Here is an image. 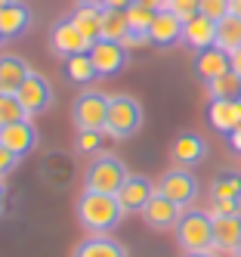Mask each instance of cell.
<instances>
[{"label": "cell", "mask_w": 241, "mask_h": 257, "mask_svg": "<svg viewBox=\"0 0 241 257\" xmlns=\"http://www.w3.org/2000/svg\"><path fill=\"white\" fill-rule=\"evenodd\" d=\"M232 13H235L238 19H241V0H232Z\"/></svg>", "instance_id": "41"}, {"label": "cell", "mask_w": 241, "mask_h": 257, "mask_svg": "<svg viewBox=\"0 0 241 257\" xmlns=\"http://www.w3.org/2000/svg\"><path fill=\"white\" fill-rule=\"evenodd\" d=\"M19 102H22L25 115L28 118H37V115H47L53 108V87L44 75H37V71H31V75L22 81V87L16 90Z\"/></svg>", "instance_id": "8"}, {"label": "cell", "mask_w": 241, "mask_h": 257, "mask_svg": "<svg viewBox=\"0 0 241 257\" xmlns=\"http://www.w3.org/2000/svg\"><path fill=\"white\" fill-rule=\"evenodd\" d=\"M170 158L176 168H198V164L207 158V140H204L201 134H192V131H185L173 140L170 146Z\"/></svg>", "instance_id": "14"}, {"label": "cell", "mask_w": 241, "mask_h": 257, "mask_svg": "<svg viewBox=\"0 0 241 257\" xmlns=\"http://www.w3.org/2000/svg\"><path fill=\"white\" fill-rule=\"evenodd\" d=\"M155 192H158V183H152L148 177H139V174H130L127 183L118 189V201H121L124 214H142Z\"/></svg>", "instance_id": "11"}, {"label": "cell", "mask_w": 241, "mask_h": 257, "mask_svg": "<svg viewBox=\"0 0 241 257\" xmlns=\"http://www.w3.org/2000/svg\"><path fill=\"white\" fill-rule=\"evenodd\" d=\"M198 13L213 19V22H219V19H226L232 13V0H198Z\"/></svg>", "instance_id": "31"}, {"label": "cell", "mask_w": 241, "mask_h": 257, "mask_svg": "<svg viewBox=\"0 0 241 257\" xmlns=\"http://www.w3.org/2000/svg\"><path fill=\"white\" fill-rule=\"evenodd\" d=\"M62 71H65V78L71 84H78V87H93L99 81V71H96V65H93V59H90V50L62 59Z\"/></svg>", "instance_id": "24"}, {"label": "cell", "mask_w": 241, "mask_h": 257, "mask_svg": "<svg viewBox=\"0 0 241 257\" xmlns=\"http://www.w3.org/2000/svg\"><path fill=\"white\" fill-rule=\"evenodd\" d=\"M133 4H142V7H148V10H167V0H133Z\"/></svg>", "instance_id": "36"}, {"label": "cell", "mask_w": 241, "mask_h": 257, "mask_svg": "<svg viewBox=\"0 0 241 257\" xmlns=\"http://www.w3.org/2000/svg\"><path fill=\"white\" fill-rule=\"evenodd\" d=\"M78 4H90V7H102L105 0H78Z\"/></svg>", "instance_id": "42"}, {"label": "cell", "mask_w": 241, "mask_h": 257, "mask_svg": "<svg viewBox=\"0 0 241 257\" xmlns=\"http://www.w3.org/2000/svg\"><path fill=\"white\" fill-rule=\"evenodd\" d=\"M207 121L213 131L219 134H232L241 127V99H210L207 105Z\"/></svg>", "instance_id": "17"}, {"label": "cell", "mask_w": 241, "mask_h": 257, "mask_svg": "<svg viewBox=\"0 0 241 257\" xmlns=\"http://www.w3.org/2000/svg\"><path fill=\"white\" fill-rule=\"evenodd\" d=\"M71 257H130V251L118 242L111 232L105 235H87L74 245Z\"/></svg>", "instance_id": "18"}, {"label": "cell", "mask_w": 241, "mask_h": 257, "mask_svg": "<svg viewBox=\"0 0 241 257\" xmlns=\"http://www.w3.org/2000/svg\"><path fill=\"white\" fill-rule=\"evenodd\" d=\"M204 87H207L210 99H241V75H235V71H226Z\"/></svg>", "instance_id": "26"}, {"label": "cell", "mask_w": 241, "mask_h": 257, "mask_svg": "<svg viewBox=\"0 0 241 257\" xmlns=\"http://www.w3.org/2000/svg\"><path fill=\"white\" fill-rule=\"evenodd\" d=\"M213 47L226 50L229 56L241 50V19H238L235 13H229L226 19L216 22V44H213Z\"/></svg>", "instance_id": "25"}, {"label": "cell", "mask_w": 241, "mask_h": 257, "mask_svg": "<svg viewBox=\"0 0 241 257\" xmlns=\"http://www.w3.org/2000/svg\"><path fill=\"white\" fill-rule=\"evenodd\" d=\"M167 10L176 13L182 22H189L192 16H198V0H167Z\"/></svg>", "instance_id": "33"}, {"label": "cell", "mask_w": 241, "mask_h": 257, "mask_svg": "<svg viewBox=\"0 0 241 257\" xmlns=\"http://www.w3.org/2000/svg\"><path fill=\"white\" fill-rule=\"evenodd\" d=\"M68 19L74 22V28H78L84 38L90 41V47L96 44L102 38V7H90V4H78L71 13H68Z\"/></svg>", "instance_id": "22"}, {"label": "cell", "mask_w": 241, "mask_h": 257, "mask_svg": "<svg viewBox=\"0 0 241 257\" xmlns=\"http://www.w3.org/2000/svg\"><path fill=\"white\" fill-rule=\"evenodd\" d=\"M7 44V38H4V31H0V47H4Z\"/></svg>", "instance_id": "45"}, {"label": "cell", "mask_w": 241, "mask_h": 257, "mask_svg": "<svg viewBox=\"0 0 241 257\" xmlns=\"http://www.w3.org/2000/svg\"><path fill=\"white\" fill-rule=\"evenodd\" d=\"M173 235H176V245L182 248V254L210 251L213 248V217H210V211L185 208L176 229H173Z\"/></svg>", "instance_id": "4"}, {"label": "cell", "mask_w": 241, "mask_h": 257, "mask_svg": "<svg viewBox=\"0 0 241 257\" xmlns=\"http://www.w3.org/2000/svg\"><path fill=\"white\" fill-rule=\"evenodd\" d=\"M127 38V13L102 7V41H124Z\"/></svg>", "instance_id": "27"}, {"label": "cell", "mask_w": 241, "mask_h": 257, "mask_svg": "<svg viewBox=\"0 0 241 257\" xmlns=\"http://www.w3.org/2000/svg\"><path fill=\"white\" fill-rule=\"evenodd\" d=\"M37 127H34V118H22L16 124H7L0 127V143L7 146V149L19 158H28L34 149H37Z\"/></svg>", "instance_id": "12"}, {"label": "cell", "mask_w": 241, "mask_h": 257, "mask_svg": "<svg viewBox=\"0 0 241 257\" xmlns=\"http://www.w3.org/2000/svg\"><path fill=\"white\" fill-rule=\"evenodd\" d=\"M182 28H185V22L179 19L176 13L158 10L152 28H148V41H152L155 47H161V50H170V47H176L182 41Z\"/></svg>", "instance_id": "15"}, {"label": "cell", "mask_w": 241, "mask_h": 257, "mask_svg": "<svg viewBox=\"0 0 241 257\" xmlns=\"http://www.w3.org/2000/svg\"><path fill=\"white\" fill-rule=\"evenodd\" d=\"M41 180L47 183L50 189L56 192H65L74 186L78 180V164H74V155L71 152H62V149H50L44 158H41V168H37Z\"/></svg>", "instance_id": "6"}, {"label": "cell", "mask_w": 241, "mask_h": 257, "mask_svg": "<svg viewBox=\"0 0 241 257\" xmlns=\"http://www.w3.org/2000/svg\"><path fill=\"white\" fill-rule=\"evenodd\" d=\"M90 59H93V65H96L99 78H115L130 65V50L121 41H102L99 38L90 47Z\"/></svg>", "instance_id": "10"}, {"label": "cell", "mask_w": 241, "mask_h": 257, "mask_svg": "<svg viewBox=\"0 0 241 257\" xmlns=\"http://www.w3.org/2000/svg\"><path fill=\"white\" fill-rule=\"evenodd\" d=\"M28 75L31 68L19 53H0V93H16Z\"/></svg>", "instance_id": "21"}, {"label": "cell", "mask_w": 241, "mask_h": 257, "mask_svg": "<svg viewBox=\"0 0 241 257\" xmlns=\"http://www.w3.org/2000/svg\"><path fill=\"white\" fill-rule=\"evenodd\" d=\"M232 71H235V75H241V50L232 53Z\"/></svg>", "instance_id": "39"}, {"label": "cell", "mask_w": 241, "mask_h": 257, "mask_svg": "<svg viewBox=\"0 0 241 257\" xmlns=\"http://www.w3.org/2000/svg\"><path fill=\"white\" fill-rule=\"evenodd\" d=\"M142 121H145V108L139 99H133L130 93H115L108 102V118H105V137L111 140H130L142 131Z\"/></svg>", "instance_id": "2"}, {"label": "cell", "mask_w": 241, "mask_h": 257, "mask_svg": "<svg viewBox=\"0 0 241 257\" xmlns=\"http://www.w3.org/2000/svg\"><path fill=\"white\" fill-rule=\"evenodd\" d=\"M10 4H16V0H0V13H4V10H7Z\"/></svg>", "instance_id": "43"}, {"label": "cell", "mask_w": 241, "mask_h": 257, "mask_svg": "<svg viewBox=\"0 0 241 257\" xmlns=\"http://www.w3.org/2000/svg\"><path fill=\"white\" fill-rule=\"evenodd\" d=\"M22 118H28V115H25L22 102H19V96L16 93H0V127L16 124V121H22Z\"/></svg>", "instance_id": "30"}, {"label": "cell", "mask_w": 241, "mask_h": 257, "mask_svg": "<svg viewBox=\"0 0 241 257\" xmlns=\"http://www.w3.org/2000/svg\"><path fill=\"white\" fill-rule=\"evenodd\" d=\"M102 7H105V10H121V13H127L130 7H133V0H105Z\"/></svg>", "instance_id": "35"}, {"label": "cell", "mask_w": 241, "mask_h": 257, "mask_svg": "<svg viewBox=\"0 0 241 257\" xmlns=\"http://www.w3.org/2000/svg\"><path fill=\"white\" fill-rule=\"evenodd\" d=\"M232 257H241V242L235 245V251H232Z\"/></svg>", "instance_id": "44"}, {"label": "cell", "mask_w": 241, "mask_h": 257, "mask_svg": "<svg viewBox=\"0 0 241 257\" xmlns=\"http://www.w3.org/2000/svg\"><path fill=\"white\" fill-rule=\"evenodd\" d=\"M229 143H232V149H235V152L241 155V127H238V131H232V134H229Z\"/></svg>", "instance_id": "37"}, {"label": "cell", "mask_w": 241, "mask_h": 257, "mask_svg": "<svg viewBox=\"0 0 241 257\" xmlns=\"http://www.w3.org/2000/svg\"><path fill=\"white\" fill-rule=\"evenodd\" d=\"M19 161H22V158H19V155H13L10 149H7V146L4 143H0V180H7L16 168H19Z\"/></svg>", "instance_id": "34"}, {"label": "cell", "mask_w": 241, "mask_h": 257, "mask_svg": "<svg viewBox=\"0 0 241 257\" xmlns=\"http://www.w3.org/2000/svg\"><path fill=\"white\" fill-rule=\"evenodd\" d=\"M182 257H219V251H189V254H182Z\"/></svg>", "instance_id": "38"}, {"label": "cell", "mask_w": 241, "mask_h": 257, "mask_svg": "<svg viewBox=\"0 0 241 257\" xmlns=\"http://www.w3.org/2000/svg\"><path fill=\"white\" fill-rule=\"evenodd\" d=\"M195 75L204 81V84H210L216 81L219 75H226V71H232V56L226 50H219V47H207V50H198L195 53Z\"/></svg>", "instance_id": "16"}, {"label": "cell", "mask_w": 241, "mask_h": 257, "mask_svg": "<svg viewBox=\"0 0 241 257\" xmlns=\"http://www.w3.org/2000/svg\"><path fill=\"white\" fill-rule=\"evenodd\" d=\"M127 177H130V171H127V164L118 155L99 152V155H93L90 164L84 168V189L118 195V189L127 183Z\"/></svg>", "instance_id": "3"}, {"label": "cell", "mask_w": 241, "mask_h": 257, "mask_svg": "<svg viewBox=\"0 0 241 257\" xmlns=\"http://www.w3.org/2000/svg\"><path fill=\"white\" fill-rule=\"evenodd\" d=\"M31 22H34V16H31V10L22 4V0H16V4H10L4 13H0V31H4L7 41L25 38V34L31 31Z\"/></svg>", "instance_id": "19"}, {"label": "cell", "mask_w": 241, "mask_h": 257, "mask_svg": "<svg viewBox=\"0 0 241 257\" xmlns=\"http://www.w3.org/2000/svg\"><path fill=\"white\" fill-rule=\"evenodd\" d=\"M50 53L56 59H68V56H78V53H87L90 50V41L84 38V34L74 28V22L68 19H59L53 28H50V41H47Z\"/></svg>", "instance_id": "9"}, {"label": "cell", "mask_w": 241, "mask_h": 257, "mask_svg": "<svg viewBox=\"0 0 241 257\" xmlns=\"http://www.w3.org/2000/svg\"><path fill=\"white\" fill-rule=\"evenodd\" d=\"M182 44H189L195 53L213 47L216 44V22L207 19V16H201V13L192 16V19L185 22V28H182Z\"/></svg>", "instance_id": "20"}, {"label": "cell", "mask_w": 241, "mask_h": 257, "mask_svg": "<svg viewBox=\"0 0 241 257\" xmlns=\"http://www.w3.org/2000/svg\"><path fill=\"white\" fill-rule=\"evenodd\" d=\"M241 242V214L213 217V251H235Z\"/></svg>", "instance_id": "23"}, {"label": "cell", "mask_w": 241, "mask_h": 257, "mask_svg": "<svg viewBox=\"0 0 241 257\" xmlns=\"http://www.w3.org/2000/svg\"><path fill=\"white\" fill-rule=\"evenodd\" d=\"M210 198H238L241 201V174L226 171L210 183Z\"/></svg>", "instance_id": "28"}, {"label": "cell", "mask_w": 241, "mask_h": 257, "mask_svg": "<svg viewBox=\"0 0 241 257\" xmlns=\"http://www.w3.org/2000/svg\"><path fill=\"white\" fill-rule=\"evenodd\" d=\"M108 102L111 96L102 90H81V96L71 102V121L78 131H105V118H108Z\"/></svg>", "instance_id": "5"}, {"label": "cell", "mask_w": 241, "mask_h": 257, "mask_svg": "<svg viewBox=\"0 0 241 257\" xmlns=\"http://www.w3.org/2000/svg\"><path fill=\"white\" fill-rule=\"evenodd\" d=\"M74 214H78V223L90 232V235H105V232H115L121 226V220L127 217L118 195H108V192H93L84 189L78 205H74Z\"/></svg>", "instance_id": "1"}, {"label": "cell", "mask_w": 241, "mask_h": 257, "mask_svg": "<svg viewBox=\"0 0 241 257\" xmlns=\"http://www.w3.org/2000/svg\"><path fill=\"white\" fill-rule=\"evenodd\" d=\"M102 137H105V131H78L74 134V152L78 155H99V149H102Z\"/></svg>", "instance_id": "29"}, {"label": "cell", "mask_w": 241, "mask_h": 257, "mask_svg": "<svg viewBox=\"0 0 241 257\" xmlns=\"http://www.w3.org/2000/svg\"><path fill=\"white\" fill-rule=\"evenodd\" d=\"M158 192L167 195V198H173L179 208H192L195 205V198H198V180L189 168H173L170 171H164L161 180H158Z\"/></svg>", "instance_id": "7"}, {"label": "cell", "mask_w": 241, "mask_h": 257, "mask_svg": "<svg viewBox=\"0 0 241 257\" xmlns=\"http://www.w3.org/2000/svg\"><path fill=\"white\" fill-rule=\"evenodd\" d=\"M182 211H185V208H179L173 198H167V195L155 192V195H152V201H148L145 211H142V220H145V226H148V229L164 232V229H176Z\"/></svg>", "instance_id": "13"}, {"label": "cell", "mask_w": 241, "mask_h": 257, "mask_svg": "<svg viewBox=\"0 0 241 257\" xmlns=\"http://www.w3.org/2000/svg\"><path fill=\"white\" fill-rule=\"evenodd\" d=\"M226 214H241L238 198H210V217H226Z\"/></svg>", "instance_id": "32"}, {"label": "cell", "mask_w": 241, "mask_h": 257, "mask_svg": "<svg viewBox=\"0 0 241 257\" xmlns=\"http://www.w3.org/2000/svg\"><path fill=\"white\" fill-rule=\"evenodd\" d=\"M7 211V186H4V180H0V214Z\"/></svg>", "instance_id": "40"}]
</instances>
